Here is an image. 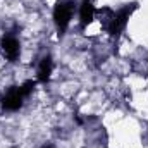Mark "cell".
Instances as JSON below:
<instances>
[{"instance_id":"obj_1","label":"cell","mask_w":148,"mask_h":148,"mask_svg":"<svg viewBox=\"0 0 148 148\" xmlns=\"http://www.w3.org/2000/svg\"><path fill=\"white\" fill-rule=\"evenodd\" d=\"M76 10H77V5L73 0H60L55 5V9H53V21H55V24H57V28L60 31H64L71 24Z\"/></svg>"}]
</instances>
